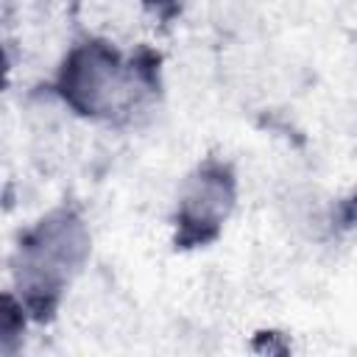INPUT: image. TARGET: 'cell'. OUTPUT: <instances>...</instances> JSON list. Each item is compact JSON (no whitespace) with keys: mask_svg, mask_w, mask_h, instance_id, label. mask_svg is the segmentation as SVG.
<instances>
[{"mask_svg":"<svg viewBox=\"0 0 357 357\" xmlns=\"http://www.w3.org/2000/svg\"><path fill=\"white\" fill-rule=\"evenodd\" d=\"M231 206H234V173L229 170V165L218 159H206L204 165L195 167L192 176H187L178 192L176 243L190 248L215 240Z\"/></svg>","mask_w":357,"mask_h":357,"instance_id":"3","label":"cell"},{"mask_svg":"<svg viewBox=\"0 0 357 357\" xmlns=\"http://www.w3.org/2000/svg\"><path fill=\"white\" fill-rule=\"evenodd\" d=\"M86 257L89 231L75 209L59 206L36 220L20 237L11 257L14 287L25 312L36 321H47Z\"/></svg>","mask_w":357,"mask_h":357,"instance_id":"1","label":"cell"},{"mask_svg":"<svg viewBox=\"0 0 357 357\" xmlns=\"http://www.w3.org/2000/svg\"><path fill=\"white\" fill-rule=\"evenodd\" d=\"M137 67L123 64L106 42L75 45L59 67V98L84 117H112L137 98Z\"/></svg>","mask_w":357,"mask_h":357,"instance_id":"2","label":"cell"}]
</instances>
